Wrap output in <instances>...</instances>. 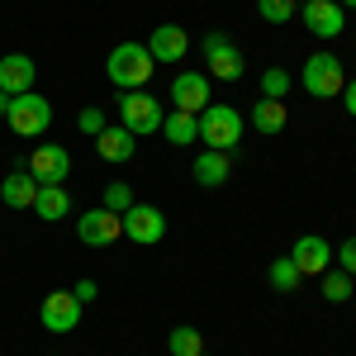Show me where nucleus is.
Masks as SVG:
<instances>
[{
  "instance_id": "18",
  "label": "nucleus",
  "mask_w": 356,
  "mask_h": 356,
  "mask_svg": "<svg viewBox=\"0 0 356 356\" xmlns=\"http://www.w3.org/2000/svg\"><path fill=\"white\" fill-rule=\"evenodd\" d=\"M0 200H5L10 209H33V200H38V181H33L29 171H15V176L0 181Z\"/></svg>"
},
{
  "instance_id": "14",
  "label": "nucleus",
  "mask_w": 356,
  "mask_h": 356,
  "mask_svg": "<svg viewBox=\"0 0 356 356\" xmlns=\"http://www.w3.org/2000/svg\"><path fill=\"white\" fill-rule=\"evenodd\" d=\"M171 105L186 114H200L209 105V76H200V72H181L176 81H171Z\"/></svg>"
},
{
  "instance_id": "27",
  "label": "nucleus",
  "mask_w": 356,
  "mask_h": 356,
  "mask_svg": "<svg viewBox=\"0 0 356 356\" xmlns=\"http://www.w3.org/2000/svg\"><path fill=\"white\" fill-rule=\"evenodd\" d=\"M129 204H138V200H134V191H129L124 181H110V186H105V209H114V214H124Z\"/></svg>"
},
{
  "instance_id": "16",
  "label": "nucleus",
  "mask_w": 356,
  "mask_h": 356,
  "mask_svg": "<svg viewBox=\"0 0 356 356\" xmlns=\"http://www.w3.org/2000/svg\"><path fill=\"white\" fill-rule=\"evenodd\" d=\"M228 176H233V152H214V147H204V152L195 157V181H200L204 191L228 186Z\"/></svg>"
},
{
  "instance_id": "28",
  "label": "nucleus",
  "mask_w": 356,
  "mask_h": 356,
  "mask_svg": "<svg viewBox=\"0 0 356 356\" xmlns=\"http://www.w3.org/2000/svg\"><path fill=\"white\" fill-rule=\"evenodd\" d=\"M105 124H110V119H105V110H95V105L76 114V129H81L86 138H100V134H105Z\"/></svg>"
},
{
  "instance_id": "6",
  "label": "nucleus",
  "mask_w": 356,
  "mask_h": 356,
  "mask_svg": "<svg viewBox=\"0 0 356 356\" xmlns=\"http://www.w3.org/2000/svg\"><path fill=\"white\" fill-rule=\"evenodd\" d=\"M76 238H81L86 247H110L124 238V214H114V209H86V214H76Z\"/></svg>"
},
{
  "instance_id": "19",
  "label": "nucleus",
  "mask_w": 356,
  "mask_h": 356,
  "mask_svg": "<svg viewBox=\"0 0 356 356\" xmlns=\"http://www.w3.org/2000/svg\"><path fill=\"white\" fill-rule=\"evenodd\" d=\"M162 134L171 147H191L195 138H200V114H186V110H171L162 119Z\"/></svg>"
},
{
  "instance_id": "15",
  "label": "nucleus",
  "mask_w": 356,
  "mask_h": 356,
  "mask_svg": "<svg viewBox=\"0 0 356 356\" xmlns=\"http://www.w3.org/2000/svg\"><path fill=\"white\" fill-rule=\"evenodd\" d=\"M147 53H152V62H181V57L191 53V33H186L181 24L152 29V43H147Z\"/></svg>"
},
{
  "instance_id": "8",
  "label": "nucleus",
  "mask_w": 356,
  "mask_h": 356,
  "mask_svg": "<svg viewBox=\"0 0 356 356\" xmlns=\"http://www.w3.org/2000/svg\"><path fill=\"white\" fill-rule=\"evenodd\" d=\"M24 171L38 186H62V181L72 176V152L57 147V143H43V147H33V157H29Z\"/></svg>"
},
{
  "instance_id": "2",
  "label": "nucleus",
  "mask_w": 356,
  "mask_h": 356,
  "mask_svg": "<svg viewBox=\"0 0 356 356\" xmlns=\"http://www.w3.org/2000/svg\"><path fill=\"white\" fill-rule=\"evenodd\" d=\"M200 143H209L214 152H233L238 143H243V114L233 110V105H204L200 110Z\"/></svg>"
},
{
  "instance_id": "13",
  "label": "nucleus",
  "mask_w": 356,
  "mask_h": 356,
  "mask_svg": "<svg viewBox=\"0 0 356 356\" xmlns=\"http://www.w3.org/2000/svg\"><path fill=\"white\" fill-rule=\"evenodd\" d=\"M290 261H295L300 275H323L332 266V247L323 243L318 233H309V238H300V243L290 247Z\"/></svg>"
},
{
  "instance_id": "20",
  "label": "nucleus",
  "mask_w": 356,
  "mask_h": 356,
  "mask_svg": "<svg viewBox=\"0 0 356 356\" xmlns=\"http://www.w3.org/2000/svg\"><path fill=\"white\" fill-rule=\"evenodd\" d=\"M285 124H290L285 100H266V95H261V100L252 105V129H257V134H280Z\"/></svg>"
},
{
  "instance_id": "29",
  "label": "nucleus",
  "mask_w": 356,
  "mask_h": 356,
  "mask_svg": "<svg viewBox=\"0 0 356 356\" xmlns=\"http://www.w3.org/2000/svg\"><path fill=\"white\" fill-rule=\"evenodd\" d=\"M337 271H347L356 280V238H342V252H337Z\"/></svg>"
},
{
  "instance_id": "10",
  "label": "nucleus",
  "mask_w": 356,
  "mask_h": 356,
  "mask_svg": "<svg viewBox=\"0 0 356 356\" xmlns=\"http://www.w3.org/2000/svg\"><path fill=\"white\" fill-rule=\"evenodd\" d=\"M204 62H209V72L219 76V81H238L243 76V53L223 38V33H204Z\"/></svg>"
},
{
  "instance_id": "9",
  "label": "nucleus",
  "mask_w": 356,
  "mask_h": 356,
  "mask_svg": "<svg viewBox=\"0 0 356 356\" xmlns=\"http://www.w3.org/2000/svg\"><path fill=\"white\" fill-rule=\"evenodd\" d=\"M162 233H166V214L157 204H129L124 209V238H134L138 247L162 243Z\"/></svg>"
},
{
  "instance_id": "5",
  "label": "nucleus",
  "mask_w": 356,
  "mask_h": 356,
  "mask_svg": "<svg viewBox=\"0 0 356 356\" xmlns=\"http://www.w3.org/2000/svg\"><path fill=\"white\" fill-rule=\"evenodd\" d=\"M342 86H347V76H342V57L314 53L309 62H304V90H309L314 100H332V95H342Z\"/></svg>"
},
{
  "instance_id": "4",
  "label": "nucleus",
  "mask_w": 356,
  "mask_h": 356,
  "mask_svg": "<svg viewBox=\"0 0 356 356\" xmlns=\"http://www.w3.org/2000/svg\"><path fill=\"white\" fill-rule=\"evenodd\" d=\"M5 124H10L19 138H38V134H48V124H53V105H48L38 90H24V95H15V100H10Z\"/></svg>"
},
{
  "instance_id": "3",
  "label": "nucleus",
  "mask_w": 356,
  "mask_h": 356,
  "mask_svg": "<svg viewBox=\"0 0 356 356\" xmlns=\"http://www.w3.org/2000/svg\"><path fill=\"white\" fill-rule=\"evenodd\" d=\"M162 119H166V110L147 95V90H124V100H119V124H124L134 138L162 134Z\"/></svg>"
},
{
  "instance_id": "23",
  "label": "nucleus",
  "mask_w": 356,
  "mask_h": 356,
  "mask_svg": "<svg viewBox=\"0 0 356 356\" xmlns=\"http://www.w3.org/2000/svg\"><path fill=\"white\" fill-rule=\"evenodd\" d=\"M290 86H295V76H290L285 67H266V72H261V95H266V100H285Z\"/></svg>"
},
{
  "instance_id": "34",
  "label": "nucleus",
  "mask_w": 356,
  "mask_h": 356,
  "mask_svg": "<svg viewBox=\"0 0 356 356\" xmlns=\"http://www.w3.org/2000/svg\"><path fill=\"white\" fill-rule=\"evenodd\" d=\"M200 356H209V352H200Z\"/></svg>"
},
{
  "instance_id": "17",
  "label": "nucleus",
  "mask_w": 356,
  "mask_h": 356,
  "mask_svg": "<svg viewBox=\"0 0 356 356\" xmlns=\"http://www.w3.org/2000/svg\"><path fill=\"white\" fill-rule=\"evenodd\" d=\"M95 152L105 157V162H129L138 152V138L124 129V124H105V134L95 138Z\"/></svg>"
},
{
  "instance_id": "1",
  "label": "nucleus",
  "mask_w": 356,
  "mask_h": 356,
  "mask_svg": "<svg viewBox=\"0 0 356 356\" xmlns=\"http://www.w3.org/2000/svg\"><path fill=\"white\" fill-rule=\"evenodd\" d=\"M105 76L119 90H143V86L152 81V53H147V43H114L110 62H105Z\"/></svg>"
},
{
  "instance_id": "32",
  "label": "nucleus",
  "mask_w": 356,
  "mask_h": 356,
  "mask_svg": "<svg viewBox=\"0 0 356 356\" xmlns=\"http://www.w3.org/2000/svg\"><path fill=\"white\" fill-rule=\"evenodd\" d=\"M10 100H15V95H5V90H0V119L10 114Z\"/></svg>"
},
{
  "instance_id": "21",
  "label": "nucleus",
  "mask_w": 356,
  "mask_h": 356,
  "mask_svg": "<svg viewBox=\"0 0 356 356\" xmlns=\"http://www.w3.org/2000/svg\"><path fill=\"white\" fill-rule=\"evenodd\" d=\"M33 209H38V219H43V223H57V219H67V214H72V200H67L62 186H38Z\"/></svg>"
},
{
  "instance_id": "30",
  "label": "nucleus",
  "mask_w": 356,
  "mask_h": 356,
  "mask_svg": "<svg viewBox=\"0 0 356 356\" xmlns=\"http://www.w3.org/2000/svg\"><path fill=\"white\" fill-rule=\"evenodd\" d=\"M72 295H76L81 304H90V300H95V280H76V290H72Z\"/></svg>"
},
{
  "instance_id": "22",
  "label": "nucleus",
  "mask_w": 356,
  "mask_h": 356,
  "mask_svg": "<svg viewBox=\"0 0 356 356\" xmlns=\"http://www.w3.org/2000/svg\"><path fill=\"white\" fill-rule=\"evenodd\" d=\"M166 352H171V356H200V352H204V332L191 328V323L171 328V337H166Z\"/></svg>"
},
{
  "instance_id": "24",
  "label": "nucleus",
  "mask_w": 356,
  "mask_h": 356,
  "mask_svg": "<svg viewBox=\"0 0 356 356\" xmlns=\"http://www.w3.org/2000/svg\"><path fill=\"white\" fill-rule=\"evenodd\" d=\"M323 300H328V304H347V300H352V275L328 266V271H323Z\"/></svg>"
},
{
  "instance_id": "7",
  "label": "nucleus",
  "mask_w": 356,
  "mask_h": 356,
  "mask_svg": "<svg viewBox=\"0 0 356 356\" xmlns=\"http://www.w3.org/2000/svg\"><path fill=\"white\" fill-rule=\"evenodd\" d=\"M81 309L86 304L76 300L72 290H53V295H43V304H38V323H43L48 332H76Z\"/></svg>"
},
{
  "instance_id": "33",
  "label": "nucleus",
  "mask_w": 356,
  "mask_h": 356,
  "mask_svg": "<svg viewBox=\"0 0 356 356\" xmlns=\"http://www.w3.org/2000/svg\"><path fill=\"white\" fill-rule=\"evenodd\" d=\"M337 5H342V10H356V0H337Z\"/></svg>"
},
{
  "instance_id": "31",
  "label": "nucleus",
  "mask_w": 356,
  "mask_h": 356,
  "mask_svg": "<svg viewBox=\"0 0 356 356\" xmlns=\"http://www.w3.org/2000/svg\"><path fill=\"white\" fill-rule=\"evenodd\" d=\"M342 105H347V114L356 119V81H347V86H342Z\"/></svg>"
},
{
  "instance_id": "11",
  "label": "nucleus",
  "mask_w": 356,
  "mask_h": 356,
  "mask_svg": "<svg viewBox=\"0 0 356 356\" xmlns=\"http://www.w3.org/2000/svg\"><path fill=\"white\" fill-rule=\"evenodd\" d=\"M304 24H309V33H318V38H337L347 29V10L337 0H304Z\"/></svg>"
},
{
  "instance_id": "12",
  "label": "nucleus",
  "mask_w": 356,
  "mask_h": 356,
  "mask_svg": "<svg viewBox=\"0 0 356 356\" xmlns=\"http://www.w3.org/2000/svg\"><path fill=\"white\" fill-rule=\"evenodd\" d=\"M33 81H38V67H33L29 53H5L0 57V90H5V95H24V90H33Z\"/></svg>"
},
{
  "instance_id": "26",
  "label": "nucleus",
  "mask_w": 356,
  "mask_h": 356,
  "mask_svg": "<svg viewBox=\"0 0 356 356\" xmlns=\"http://www.w3.org/2000/svg\"><path fill=\"white\" fill-rule=\"evenodd\" d=\"M257 10H261V19H266V24H285V19H295V15H300V5H295V0H257Z\"/></svg>"
},
{
  "instance_id": "25",
  "label": "nucleus",
  "mask_w": 356,
  "mask_h": 356,
  "mask_svg": "<svg viewBox=\"0 0 356 356\" xmlns=\"http://www.w3.org/2000/svg\"><path fill=\"white\" fill-rule=\"evenodd\" d=\"M300 280H304V275L295 271V261H290V257H280V261H271V285L280 290V295H290V290H295Z\"/></svg>"
}]
</instances>
